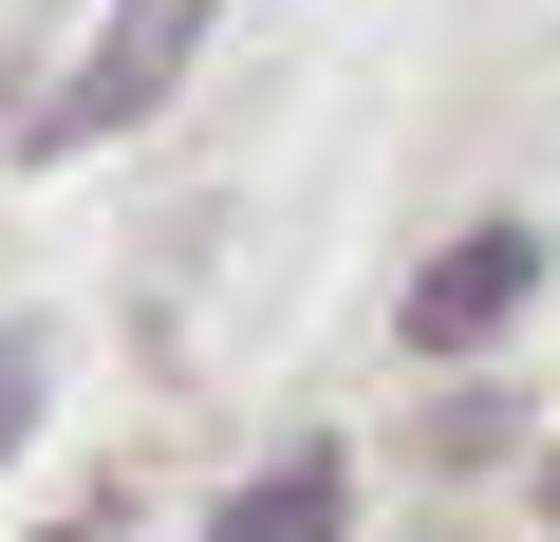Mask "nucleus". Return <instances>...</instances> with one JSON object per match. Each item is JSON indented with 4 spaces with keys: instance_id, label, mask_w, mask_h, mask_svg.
Here are the masks:
<instances>
[{
    "instance_id": "f257e3e1",
    "label": "nucleus",
    "mask_w": 560,
    "mask_h": 542,
    "mask_svg": "<svg viewBox=\"0 0 560 542\" xmlns=\"http://www.w3.org/2000/svg\"><path fill=\"white\" fill-rule=\"evenodd\" d=\"M187 38H206V0H113L94 20V57L38 94V150H94V131H131V113H168V76H187Z\"/></svg>"
},
{
    "instance_id": "7ed1b4c3",
    "label": "nucleus",
    "mask_w": 560,
    "mask_h": 542,
    "mask_svg": "<svg viewBox=\"0 0 560 542\" xmlns=\"http://www.w3.org/2000/svg\"><path fill=\"white\" fill-rule=\"evenodd\" d=\"M337 523H355V468H337V449H280L261 486H224L206 542H337Z\"/></svg>"
},
{
    "instance_id": "20e7f679",
    "label": "nucleus",
    "mask_w": 560,
    "mask_h": 542,
    "mask_svg": "<svg viewBox=\"0 0 560 542\" xmlns=\"http://www.w3.org/2000/svg\"><path fill=\"white\" fill-rule=\"evenodd\" d=\"M38 374H57L38 337H0V449H20V430H38Z\"/></svg>"
},
{
    "instance_id": "f03ea898",
    "label": "nucleus",
    "mask_w": 560,
    "mask_h": 542,
    "mask_svg": "<svg viewBox=\"0 0 560 542\" xmlns=\"http://www.w3.org/2000/svg\"><path fill=\"white\" fill-rule=\"evenodd\" d=\"M523 281H541V224H467L430 281H411V356H486L523 319Z\"/></svg>"
}]
</instances>
